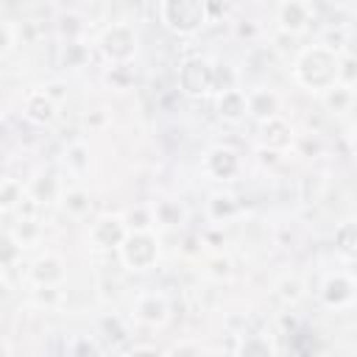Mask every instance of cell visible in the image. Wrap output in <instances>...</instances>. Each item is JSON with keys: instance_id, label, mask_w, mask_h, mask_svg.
<instances>
[{"instance_id": "obj_7", "label": "cell", "mask_w": 357, "mask_h": 357, "mask_svg": "<svg viewBox=\"0 0 357 357\" xmlns=\"http://www.w3.org/2000/svg\"><path fill=\"white\" fill-rule=\"evenodd\" d=\"M92 240H95L98 245H103V248L120 245V243H123V223H120L117 218H100V220L95 223V229H92Z\"/></svg>"}, {"instance_id": "obj_13", "label": "cell", "mask_w": 357, "mask_h": 357, "mask_svg": "<svg viewBox=\"0 0 357 357\" xmlns=\"http://www.w3.org/2000/svg\"><path fill=\"white\" fill-rule=\"evenodd\" d=\"M351 298V287H349V282L346 279H329V284H326V301L329 304H346Z\"/></svg>"}, {"instance_id": "obj_4", "label": "cell", "mask_w": 357, "mask_h": 357, "mask_svg": "<svg viewBox=\"0 0 357 357\" xmlns=\"http://www.w3.org/2000/svg\"><path fill=\"white\" fill-rule=\"evenodd\" d=\"M178 81H181L184 92L204 95V92H209L215 86V70L204 59H190V61H184V67L178 73Z\"/></svg>"}, {"instance_id": "obj_20", "label": "cell", "mask_w": 357, "mask_h": 357, "mask_svg": "<svg viewBox=\"0 0 357 357\" xmlns=\"http://www.w3.org/2000/svg\"><path fill=\"white\" fill-rule=\"evenodd\" d=\"M354 156H357V139H354Z\"/></svg>"}, {"instance_id": "obj_6", "label": "cell", "mask_w": 357, "mask_h": 357, "mask_svg": "<svg viewBox=\"0 0 357 357\" xmlns=\"http://www.w3.org/2000/svg\"><path fill=\"white\" fill-rule=\"evenodd\" d=\"M279 22H282L284 31L298 33L310 22V6H304V3H282L279 6Z\"/></svg>"}, {"instance_id": "obj_10", "label": "cell", "mask_w": 357, "mask_h": 357, "mask_svg": "<svg viewBox=\"0 0 357 357\" xmlns=\"http://www.w3.org/2000/svg\"><path fill=\"white\" fill-rule=\"evenodd\" d=\"M25 112H28L31 120H36V123H47V120L53 117V100H50V95H45V92H33V95L28 98V103H25Z\"/></svg>"}, {"instance_id": "obj_19", "label": "cell", "mask_w": 357, "mask_h": 357, "mask_svg": "<svg viewBox=\"0 0 357 357\" xmlns=\"http://www.w3.org/2000/svg\"><path fill=\"white\" fill-rule=\"evenodd\" d=\"M128 357H159L156 351H151V349H139V351H131Z\"/></svg>"}, {"instance_id": "obj_9", "label": "cell", "mask_w": 357, "mask_h": 357, "mask_svg": "<svg viewBox=\"0 0 357 357\" xmlns=\"http://www.w3.org/2000/svg\"><path fill=\"white\" fill-rule=\"evenodd\" d=\"M206 165H209V170H212L218 178H229V176L237 170V156H234L229 148H215V151L209 153Z\"/></svg>"}, {"instance_id": "obj_1", "label": "cell", "mask_w": 357, "mask_h": 357, "mask_svg": "<svg viewBox=\"0 0 357 357\" xmlns=\"http://www.w3.org/2000/svg\"><path fill=\"white\" fill-rule=\"evenodd\" d=\"M296 78L310 89H335V81L340 78V59L324 45L310 47L296 61Z\"/></svg>"}, {"instance_id": "obj_12", "label": "cell", "mask_w": 357, "mask_h": 357, "mask_svg": "<svg viewBox=\"0 0 357 357\" xmlns=\"http://www.w3.org/2000/svg\"><path fill=\"white\" fill-rule=\"evenodd\" d=\"M61 276H64V271H61V262H59L56 257H45V259H39L36 268H33V279H36L39 284H53V282H59Z\"/></svg>"}, {"instance_id": "obj_11", "label": "cell", "mask_w": 357, "mask_h": 357, "mask_svg": "<svg viewBox=\"0 0 357 357\" xmlns=\"http://www.w3.org/2000/svg\"><path fill=\"white\" fill-rule=\"evenodd\" d=\"M248 112L257 114V117H268V120H273V112H276V95H273V92H265V89L251 92V95H248Z\"/></svg>"}, {"instance_id": "obj_17", "label": "cell", "mask_w": 357, "mask_h": 357, "mask_svg": "<svg viewBox=\"0 0 357 357\" xmlns=\"http://www.w3.org/2000/svg\"><path fill=\"white\" fill-rule=\"evenodd\" d=\"M340 78H349V81L357 78V56H343L340 59Z\"/></svg>"}, {"instance_id": "obj_2", "label": "cell", "mask_w": 357, "mask_h": 357, "mask_svg": "<svg viewBox=\"0 0 357 357\" xmlns=\"http://www.w3.org/2000/svg\"><path fill=\"white\" fill-rule=\"evenodd\" d=\"M162 22L176 33H192L206 22L204 0H167L159 6Z\"/></svg>"}, {"instance_id": "obj_5", "label": "cell", "mask_w": 357, "mask_h": 357, "mask_svg": "<svg viewBox=\"0 0 357 357\" xmlns=\"http://www.w3.org/2000/svg\"><path fill=\"white\" fill-rule=\"evenodd\" d=\"M123 259L134 271L148 268L156 259V243H153V237L145 234V231H137L128 240H123Z\"/></svg>"}, {"instance_id": "obj_16", "label": "cell", "mask_w": 357, "mask_h": 357, "mask_svg": "<svg viewBox=\"0 0 357 357\" xmlns=\"http://www.w3.org/2000/svg\"><path fill=\"white\" fill-rule=\"evenodd\" d=\"M240 357H271V349L259 337H248L240 349Z\"/></svg>"}, {"instance_id": "obj_8", "label": "cell", "mask_w": 357, "mask_h": 357, "mask_svg": "<svg viewBox=\"0 0 357 357\" xmlns=\"http://www.w3.org/2000/svg\"><path fill=\"white\" fill-rule=\"evenodd\" d=\"M218 109H220V114H223L226 120H237V117H243V114L248 112V98H245L240 89H229V92L220 95Z\"/></svg>"}, {"instance_id": "obj_14", "label": "cell", "mask_w": 357, "mask_h": 357, "mask_svg": "<svg viewBox=\"0 0 357 357\" xmlns=\"http://www.w3.org/2000/svg\"><path fill=\"white\" fill-rule=\"evenodd\" d=\"M282 131H287V126L282 123V120H268L265 126H262V139L268 142V145H287L290 139L287 137H282Z\"/></svg>"}, {"instance_id": "obj_18", "label": "cell", "mask_w": 357, "mask_h": 357, "mask_svg": "<svg viewBox=\"0 0 357 357\" xmlns=\"http://www.w3.org/2000/svg\"><path fill=\"white\" fill-rule=\"evenodd\" d=\"M0 31H3V56H8L14 47V28L8 20H0Z\"/></svg>"}, {"instance_id": "obj_3", "label": "cell", "mask_w": 357, "mask_h": 357, "mask_svg": "<svg viewBox=\"0 0 357 357\" xmlns=\"http://www.w3.org/2000/svg\"><path fill=\"white\" fill-rule=\"evenodd\" d=\"M100 50L112 61H128L134 56V50H137L134 31L128 25H112V28H106L103 36H100Z\"/></svg>"}, {"instance_id": "obj_15", "label": "cell", "mask_w": 357, "mask_h": 357, "mask_svg": "<svg viewBox=\"0 0 357 357\" xmlns=\"http://www.w3.org/2000/svg\"><path fill=\"white\" fill-rule=\"evenodd\" d=\"M20 198H22V187L14 178H6L3 181V209H11Z\"/></svg>"}]
</instances>
